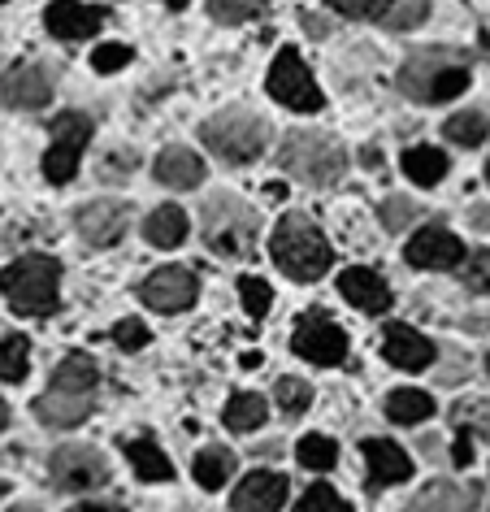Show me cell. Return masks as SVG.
I'll return each instance as SVG.
<instances>
[{"instance_id": "f1b7e54d", "label": "cell", "mask_w": 490, "mask_h": 512, "mask_svg": "<svg viewBox=\"0 0 490 512\" xmlns=\"http://www.w3.org/2000/svg\"><path fill=\"white\" fill-rule=\"evenodd\" d=\"M230 473H235V456H230L226 447H204L196 456V482L204 491H222L230 482Z\"/></svg>"}, {"instance_id": "8d00e7d4", "label": "cell", "mask_w": 490, "mask_h": 512, "mask_svg": "<svg viewBox=\"0 0 490 512\" xmlns=\"http://www.w3.org/2000/svg\"><path fill=\"white\" fill-rule=\"evenodd\" d=\"M460 278H464V287L469 291H490V252H473V256H464L460 261Z\"/></svg>"}, {"instance_id": "3957f363", "label": "cell", "mask_w": 490, "mask_h": 512, "mask_svg": "<svg viewBox=\"0 0 490 512\" xmlns=\"http://www.w3.org/2000/svg\"><path fill=\"white\" fill-rule=\"evenodd\" d=\"M469 87V61L451 48H421L399 70V92L417 105H443Z\"/></svg>"}, {"instance_id": "cb8c5ba5", "label": "cell", "mask_w": 490, "mask_h": 512, "mask_svg": "<svg viewBox=\"0 0 490 512\" xmlns=\"http://www.w3.org/2000/svg\"><path fill=\"white\" fill-rule=\"evenodd\" d=\"M386 417H391L395 426H417V421L434 417V400L417 387H399V391L386 395Z\"/></svg>"}, {"instance_id": "bcb514c9", "label": "cell", "mask_w": 490, "mask_h": 512, "mask_svg": "<svg viewBox=\"0 0 490 512\" xmlns=\"http://www.w3.org/2000/svg\"><path fill=\"white\" fill-rule=\"evenodd\" d=\"M473 222L477 226H490V209H473Z\"/></svg>"}, {"instance_id": "44dd1931", "label": "cell", "mask_w": 490, "mask_h": 512, "mask_svg": "<svg viewBox=\"0 0 490 512\" xmlns=\"http://www.w3.org/2000/svg\"><path fill=\"white\" fill-rule=\"evenodd\" d=\"M477 491L460 482H430L417 499H408L404 512H473Z\"/></svg>"}, {"instance_id": "f35d334b", "label": "cell", "mask_w": 490, "mask_h": 512, "mask_svg": "<svg viewBox=\"0 0 490 512\" xmlns=\"http://www.w3.org/2000/svg\"><path fill=\"white\" fill-rule=\"evenodd\" d=\"M148 339H152V335H148V326L139 322V317H126V322L113 326V343H118V348H126V352H139Z\"/></svg>"}, {"instance_id": "ee69618b", "label": "cell", "mask_w": 490, "mask_h": 512, "mask_svg": "<svg viewBox=\"0 0 490 512\" xmlns=\"http://www.w3.org/2000/svg\"><path fill=\"white\" fill-rule=\"evenodd\" d=\"M469 460H473V443L460 439V443H456V465H469Z\"/></svg>"}, {"instance_id": "7402d4cb", "label": "cell", "mask_w": 490, "mask_h": 512, "mask_svg": "<svg viewBox=\"0 0 490 512\" xmlns=\"http://www.w3.org/2000/svg\"><path fill=\"white\" fill-rule=\"evenodd\" d=\"M157 178L165 187H178V191L200 187L204 183V161L191 148H165L157 157Z\"/></svg>"}, {"instance_id": "83f0119b", "label": "cell", "mask_w": 490, "mask_h": 512, "mask_svg": "<svg viewBox=\"0 0 490 512\" xmlns=\"http://www.w3.org/2000/svg\"><path fill=\"white\" fill-rule=\"evenodd\" d=\"M404 174L417 187H434V183H443V174H447V157L438 148H408L404 152Z\"/></svg>"}, {"instance_id": "ffe728a7", "label": "cell", "mask_w": 490, "mask_h": 512, "mask_svg": "<svg viewBox=\"0 0 490 512\" xmlns=\"http://www.w3.org/2000/svg\"><path fill=\"white\" fill-rule=\"evenodd\" d=\"M365 460H369V486H399L412 473V460L391 439H365Z\"/></svg>"}, {"instance_id": "d4e9b609", "label": "cell", "mask_w": 490, "mask_h": 512, "mask_svg": "<svg viewBox=\"0 0 490 512\" xmlns=\"http://www.w3.org/2000/svg\"><path fill=\"white\" fill-rule=\"evenodd\" d=\"M443 135L460 148H477L490 135V109H460L443 122Z\"/></svg>"}, {"instance_id": "d6a6232c", "label": "cell", "mask_w": 490, "mask_h": 512, "mask_svg": "<svg viewBox=\"0 0 490 512\" xmlns=\"http://www.w3.org/2000/svg\"><path fill=\"white\" fill-rule=\"evenodd\" d=\"M274 400H278V408H282L287 417H300L304 408L313 404V387H308V382H300V378H278Z\"/></svg>"}, {"instance_id": "7bdbcfd3", "label": "cell", "mask_w": 490, "mask_h": 512, "mask_svg": "<svg viewBox=\"0 0 490 512\" xmlns=\"http://www.w3.org/2000/svg\"><path fill=\"white\" fill-rule=\"evenodd\" d=\"M300 22H304V31L313 35V40H326L330 35V27H326V18H317V14H300Z\"/></svg>"}, {"instance_id": "681fc988", "label": "cell", "mask_w": 490, "mask_h": 512, "mask_svg": "<svg viewBox=\"0 0 490 512\" xmlns=\"http://www.w3.org/2000/svg\"><path fill=\"white\" fill-rule=\"evenodd\" d=\"M165 5H174V9H183V5H187V0H165Z\"/></svg>"}, {"instance_id": "b9f144b4", "label": "cell", "mask_w": 490, "mask_h": 512, "mask_svg": "<svg viewBox=\"0 0 490 512\" xmlns=\"http://www.w3.org/2000/svg\"><path fill=\"white\" fill-rule=\"evenodd\" d=\"M460 421V426H477V430H490V404L486 400H469V404H460L456 413H451Z\"/></svg>"}, {"instance_id": "f5cc1de1", "label": "cell", "mask_w": 490, "mask_h": 512, "mask_svg": "<svg viewBox=\"0 0 490 512\" xmlns=\"http://www.w3.org/2000/svg\"><path fill=\"white\" fill-rule=\"evenodd\" d=\"M0 5H5V0H0Z\"/></svg>"}, {"instance_id": "ac0fdd59", "label": "cell", "mask_w": 490, "mask_h": 512, "mask_svg": "<svg viewBox=\"0 0 490 512\" xmlns=\"http://www.w3.org/2000/svg\"><path fill=\"white\" fill-rule=\"evenodd\" d=\"M382 356L395 369H412V374H417V369H425V365L434 361V343L425 339V335H417L412 326H399L395 322V326L382 330Z\"/></svg>"}, {"instance_id": "7a4b0ae2", "label": "cell", "mask_w": 490, "mask_h": 512, "mask_svg": "<svg viewBox=\"0 0 490 512\" xmlns=\"http://www.w3.org/2000/svg\"><path fill=\"white\" fill-rule=\"evenodd\" d=\"M0 296L18 317H48L61 304V265L44 252L18 256L0 270Z\"/></svg>"}, {"instance_id": "2e32d148", "label": "cell", "mask_w": 490, "mask_h": 512, "mask_svg": "<svg viewBox=\"0 0 490 512\" xmlns=\"http://www.w3.org/2000/svg\"><path fill=\"white\" fill-rule=\"evenodd\" d=\"M100 22H105V9H92L83 5V0H53V5L44 9V27L48 35H57V40H87V35L100 31Z\"/></svg>"}, {"instance_id": "4fadbf2b", "label": "cell", "mask_w": 490, "mask_h": 512, "mask_svg": "<svg viewBox=\"0 0 490 512\" xmlns=\"http://www.w3.org/2000/svg\"><path fill=\"white\" fill-rule=\"evenodd\" d=\"M196 274L183 270V265H165V270H157L144 283V304L148 309H157V313H187L191 304H196Z\"/></svg>"}, {"instance_id": "9c48e42d", "label": "cell", "mask_w": 490, "mask_h": 512, "mask_svg": "<svg viewBox=\"0 0 490 512\" xmlns=\"http://www.w3.org/2000/svg\"><path fill=\"white\" fill-rule=\"evenodd\" d=\"M269 96H274L278 105L295 109V113H317L321 109V92H317L313 74H308L304 57L295 53V48H282L278 61L269 66Z\"/></svg>"}, {"instance_id": "5bb4252c", "label": "cell", "mask_w": 490, "mask_h": 512, "mask_svg": "<svg viewBox=\"0 0 490 512\" xmlns=\"http://www.w3.org/2000/svg\"><path fill=\"white\" fill-rule=\"evenodd\" d=\"M460 261H464V243L447 226H425L408 243V265H417V270H451Z\"/></svg>"}, {"instance_id": "277c9868", "label": "cell", "mask_w": 490, "mask_h": 512, "mask_svg": "<svg viewBox=\"0 0 490 512\" xmlns=\"http://www.w3.org/2000/svg\"><path fill=\"white\" fill-rule=\"evenodd\" d=\"M274 261L295 283H317V278H326L334 256H330L326 235L304 213H287L274 230Z\"/></svg>"}, {"instance_id": "52a82bcc", "label": "cell", "mask_w": 490, "mask_h": 512, "mask_svg": "<svg viewBox=\"0 0 490 512\" xmlns=\"http://www.w3.org/2000/svg\"><path fill=\"white\" fill-rule=\"evenodd\" d=\"M278 161H282V170H287L291 178H300V183H308V187L339 183L343 170H347V152L334 144L330 135H317V131L287 135Z\"/></svg>"}, {"instance_id": "603a6c76", "label": "cell", "mask_w": 490, "mask_h": 512, "mask_svg": "<svg viewBox=\"0 0 490 512\" xmlns=\"http://www.w3.org/2000/svg\"><path fill=\"white\" fill-rule=\"evenodd\" d=\"M144 235H148L152 248H178V243L187 239V213L174 209V204H161V209L148 213Z\"/></svg>"}, {"instance_id": "f6af8a7d", "label": "cell", "mask_w": 490, "mask_h": 512, "mask_svg": "<svg viewBox=\"0 0 490 512\" xmlns=\"http://www.w3.org/2000/svg\"><path fill=\"white\" fill-rule=\"evenodd\" d=\"M70 512H122L118 504H79V508H70Z\"/></svg>"}, {"instance_id": "1f68e13d", "label": "cell", "mask_w": 490, "mask_h": 512, "mask_svg": "<svg viewBox=\"0 0 490 512\" xmlns=\"http://www.w3.org/2000/svg\"><path fill=\"white\" fill-rule=\"evenodd\" d=\"M425 14H430V0H391V9L382 14V22L391 31H412L425 22Z\"/></svg>"}, {"instance_id": "7c38bea8", "label": "cell", "mask_w": 490, "mask_h": 512, "mask_svg": "<svg viewBox=\"0 0 490 512\" xmlns=\"http://www.w3.org/2000/svg\"><path fill=\"white\" fill-rule=\"evenodd\" d=\"M0 100L22 113L44 109L48 100H53V74L44 66H35V61H18V66H9L5 79H0Z\"/></svg>"}, {"instance_id": "6da1fadb", "label": "cell", "mask_w": 490, "mask_h": 512, "mask_svg": "<svg viewBox=\"0 0 490 512\" xmlns=\"http://www.w3.org/2000/svg\"><path fill=\"white\" fill-rule=\"evenodd\" d=\"M96 382H100V369L87 352H70L66 361L53 369V382H48V391L35 400V417L44 421V426L53 430H70L87 421L96 404Z\"/></svg>"}, {"instance_id": "7dc6e473", "label": "cell", "mask_w": 490, "mask_h": 512, "mask_svg": "<svg viewBox=\"0 0 490 512\" xmlns=\"http://www.w3.org/2000/svg\"><path fill=\"white\" fill-rule=\"evenodd\" d=\"M5 426H9V404L0 400V430H5Z\"/></svg>"}, {"instance_id": "ba28073f", "label": "cell", "mask_w": 490, "mask_h": 512, "mask_svg": "<svg viewBox=\"0 0 490 512\" xmlns=\"http://www.w3.org/2000/svg\"><path fill=\"white\" fill-rule=\"evenodd\" d=\"M48 131H53V144L44 152V178L48 183H70L79 174L87 139H92V118L87 113H61Z\"/></svg>"}, {"instance_id": "f546056e", "label": "cell", "mask_w": 490, "mask_h": 512, "mask_svg": "<svg viewBox=\"0 0 490 512\" xmlns=\"http://www.w3.org/2000/svg\"><path fill=\"white\" fill-rule=\"evenodd\" d=\"M265 417H269V404L261 400V395H252V391H243L235 395V400L226 404V426L243 434V430H261L265 426Z\"/></svg>"}, {"instance_id": "5b68a950", "label": "cell", "mask_w": 490, "mask_h": 512, "mask_svg": "<svg viewBox=\"0 0 490 512\" xmlns=\"http://www.w3.org/2000/svg\"><path fill=\"white\" fill-rule=\"evenodd\" d=\"M200 226H204V243L217 256H248L256 252V230H261V217H256L252 204H243L230 191H217V196L204 200L200 209Z\"/></svg>"}, {"instance_id": "836d02e7", "label": "cell", "mask_w": 490, "mask_h": 512, "mask_svg": "<svg viewBox=\"0 0 490 512\" xmlns=\"http://www.w3.org/2000/svg\"><path fill=\"white\" fill-rule=\"evenodd\" d=\"M295 512H352L347 508V499L334 491V486L326 482H317V486H308V491L300 495V504H295Z\"/></svg>"}, {"instance_id": "74e56055", "label": "cell", "mask_w": 490, "mask_h": 512, "mask_svg": "<svg viewBox=\"0 0 490 512\" xmlns=\"http://www.w3.org/2000/svg\"><path fill=\"white\" fill-rule=\"evenodd\" d=\"M239 300H243V309H248L252 317H265L269 313V283L265 278H239Z\"/></svg>"}, {"instance_id": "8992f818", "label": "cell", "mask_w": 490, "mask_h": 512, "mask_svg": "<svg viewBox=\"0 0 490 512\" xmlns=\"http://www.w3.org/2000/svg\"><path fill=\"white\" fill-rule=\"evenodd\" d=\"M200 139L213 157H222L226 165H248L265 152L269 144V122L252 109H222L200 126Z\"/></svg>"}, {"instance_id": "d6986e66", "label": "cell", "mask_w": 490, "mask_h": 512, "mask_svg": "<svg viewBox=\"0 0 490 512\" xmlns=\"http://www.w3.org/2000/svg\"><path fill=\"white\" fill-rule=\"evenodd\" d=\"M339 291L347 304H356L360 313H386L391 309V287L382 283V274L365 270V265H352L343 278H339Z\"/></svg>"}, {"instance_id": "e575fe53", "label": "cell", "mask_w": 490, "mask_h": 512, "mask_svg": "<svg viewBox=\"0 0 490 512\" xmlns=\"http://www.w3.org/2000/svg\"><path fill=\"white\" fill-rule=\"evenodd\" d=\"M417 217H421L417 200H408V196H386V200H382V226L391 230V235L408 230L412 222H417Z\"/></svg>"}, {"instance_id": "e0dca14e", "label": "cell", "mask_w": 490, "mask_h": 512, "mask_svg": "<svg viewBox=\"0 0 490 512\" xmlns=\"http://www.w3.org/2000/svg\"><path fill=\"white\" fill-rule=\"evenodd\" d=\"M287 491L291 486H287L282 473L261 469V473H248V478H243L235 499H230V508L235 512H278L282 504H287Z\"/></svg>"}, {"instance_id": "ab89813d", "label": "cell", "mask_w": 490, "mask_h": 512, "mask_svg": "<svg viewBox=\"0 0 490 512\" xmlns=\"http://www.w3.org/2000/svg\"><path fill=\"white\" fill-rule=\"evenodd\" d=\"M126 61H131V48H126V44H100L96 53H92V66H96L100 74H113V70H122Z\"/></svg>"}, {"instance_id": "4316f807", "label": "cell", "mask_w": 490, "mask_h": 512, "mask_svg": "<svg viewBox=\"0 0 490 512\" xmlns=\"http://www.w3.org/2000/svg\"><path fill=\"white\" fill-rule=\"evenodd\" d=\"M31 369V339L9 330L0 335V382H22Z\"/></svg>"}, {"instance_id": "f907efd6", "label": "cell", "mask_w": 490, "mask_h": 512, "mask_svg": "<svg viewBox=\"0 0 490 512\" xmlns=\"http://www.w3.org/2000/svg\"><path fill=\"white\" fill-rule=\"evenodd\" d=\"M486 369H490V356H486Z\"/></svg>"}, {"instance_id": "4dcf8cb0", "label": "cell", "mask_w": 490, "mask_h": 512, "mask_svg": "<svg viewBox=\"0 0 490 512\" xmlns=\"http://www.w3.org/2000/svg\"><path fill=\"white\" fill-rule=\"evenodd\" d=\"M295 456H300L304 469L326 473V469H334V460H339V447H334V439H326V434H304Z\"/></svg>"}, {"instance_id": "c3c4849f", "label": "cell", "mask_w": 490, "mask_h": 512, "mask_svg": "<svg viewBox=\"0 0 490 512\" xmlns=\"http://www.w3.org/2000/svg\"><path fill=\"white\" fill-rule=\"evenodd\" d=\"M9 512H40V508H31V504H18V508H9Z\"/></svg>"}, {"instance_id": "d590c367", "label": "cell", "mask_w": 490, "mask_h": 512, "mask_svg": "<svg viewBox=\"0 0 490 512\" xmlns=\"http://www.w3.org/2000/svg\"><path fill=\"white\" fill-rule=\"evenodd\" d=\"M265 5L269 0H209V14L217 22H248V18L261 14Z\"/></svg>"}, {"instance_id": "30bf717a", "label": "cell", "mask_w": 490, "mask_h": 512, "mask_svg": "<svg viewBox=\"0 0 490 512\" xmlns=\"http://www.w3.org/2000/svg\"><path fill=\"white\" fill-rule=\"evenodd\" d=\"M48 473H53V482L61 491H96V486L109 482L105 456L92 452V447H79V443L57 447L53 460H48Z\"/></svg>"}, {"instance_id": "8fae6325", "label": "cell", "mask_w": 490, "mask_h": 512, "mask_svg": "<svg viewBox=\"0 0 490 512\" xmlns=\"http://www.w3.org/2000/svg\"><path fill=\"white\" fill-rule=\"evenodd\" d=\"M291 343H295V352H300L304 361H313V365H339L347 356V335L330 322L326 313H304L300 326H295V335H291Z\"/></svg>"}, {"instance_id": "9a60e30c", "label": "cell", "mask_w": 490, "mask_h": 512, "mask_svg": "<svg viewBox=\"0 0 490 512\" xmlns=\"http://www.w3.org/2000/svg\"><path fill=\"white\" fill-rule=\"evenodd\" d=\"M126 226H131V209L118 200H96L87 209H79V235L92 248H113L126 235Z\"/></svg>"}, {"instance_id": "816d5d0a", "label": "cell", "mask_w": 490, "mask_h": 512, "mask_svg": "<svg viewBox=\"0 0 490 512\" xmlns=\"http://www.w3.org/2000/svg\"><path fill=\"white\" fill-rule=\"evenodd\" d=\"M486 178H490V165H486Z\"/></svg>"}, {"instance_id": "60d3db41", "label": "cell", "mask_w": 490, "mask_h": 512, "mask_svg": "<svg viewBox=\"0 0 490 512\" xmlns=\"http://www.w3.org/2000/svg\"><path fill=\"white\" fill-rule=\"evenodd\" d=\"M334 9L347 18H382L391 9V0H334Z\"/></svg>"}, {"instance_id": "484cf974", "label": "cell", "mask_w": 490, "mask_h": 512, "mask_svg": "<svg viewBox=\"0 0 490 512\" xmlns=\"http://www.w3.org/2000/svg\"><path fill=\"white\" fill-rule=\"evenodd\" d=\"M126 456H131V465H135V473H139L144 482H165V478H174L170 460H165V452L148 439V434H139V439L126 443Z\"/></svg>"}]
</instances>
